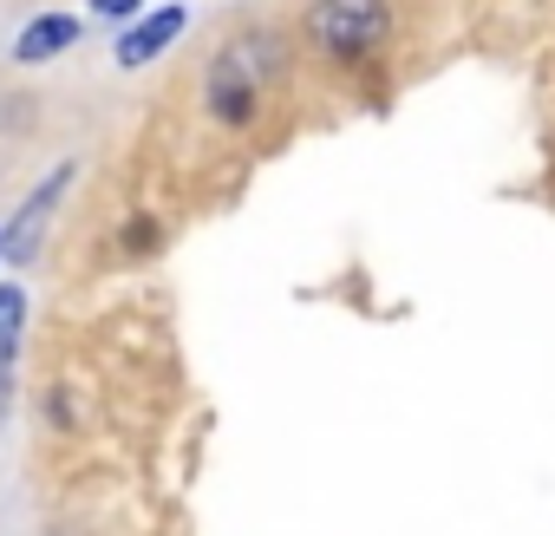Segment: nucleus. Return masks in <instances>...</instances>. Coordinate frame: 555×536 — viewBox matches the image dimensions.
Masks as SVG:
<instances>
[{"mask_svg":"<svg viewBox=\"0 0 555 536\" xmlns=\"http://www.w3.org/2000/svg\"><path fill=\"white\" fill-rule=\"evenodd\" d=\"M301 40L327 66H373L399 40V0H308Z\"/></svg>","mask_w":555,"mask_h":536,"instance_id":"nucleus-2","label":"nucleus"},{"mask_svg":"<svg viewBox=\"0 0 555 536\" xmlns=\"http://www.w3.org/2000/svg\"><path fill=\"white\" fill-rule=\"evenodd\" d=\"M183 27H190V8H151V14H138L125 34H118V47H112V60L125 66V73H138V66H157L177 40H183Z\"/></svg>","mask_w":555,"mask_h":536,"instance_id":"nucleus-4","label":"nucleus"},{"mask_svg":"<svg viewBox=\"0 0 555 536\" xmlns=\"http://www.w3.org/2000/svg\"><path fill=\"white\" fill-rule=\"evenodd\" d=\"M73 177H79V164H60L27 203H21V216L0 229V261H14V268H27L34 261V248H40V235H47V222H53V209H60V196L73 190Z\"/></svg>","mask_w":555,"mask_h":536,"instance_id":"nucleus-3","label":"nucleus"},{"mask_svg":"<svg viewBox=\"0 0 555 536\" xmlns=\"http://www.w3.org/2000/svg\"><path fill=\"white\" fill-rule=\"evenodd\" d=\"M21 328H27V295L0 282V347H21Z\"/></svg>","mask_w":555,"mask_h":536,"instance_id":"nucleus-7","label":"nucleus"},{"mask_svg":"<svg viewBox=\"0 0 555 536\" xmlns=\"http://www.w3.org/2000/svg\"><path fill=\"white\" fill-rule=\"evenodd\" d=\"M86 8H92L99 21H138V14H144V0H86Z\"/></svg>","mask_w":555,"mask_h":536,"instance_id":"nucleus-8","label":"nucleus"},{"mask_svg":"<svg viewBox=\"0 0 555 536\" xmlns=\"http://www.w3.org/2000/svg\"><path fill=\"white\" fill-rule=\"evenodd\" d=\"M157 248H164V222H157V216H131V222L118 229V255L144 261V255H157Z\"/></svg>","mask_w":555,"mask_h":536,"instance_id":"nucleus-6","label":"nucleus"},{"mask_svg":"<svg viewBox=\"0 0 555 536\" xmlns=\"http://www.w3.org/2000/svg\"><path fill=\"white\" fill-rule=\"evenodd\" d=\"M282 34L274 27H242L235 40H222L203 66V112L229 131H248L261 118V99H268V79L282 73Z\"/></svg>","mask_w":555,"mask_h":536,"instance_id":"nucleus-1","label":"nucleus"},{"mask_svg":"<svg viewBox=\"0 0 555 536\" xmlns=\"http://www.w3.org/2000/svg\"><path fill=\"white\" fill-rule=\"evenodd\" d=\"M79 34H86L79 14H40V21H27V27L14 34V60H21V66H47V60L73 53Z\"/></svg>","mask_w":555,"mask_h":536,"instance_id":"nucleus-5","label":"nucleus"},{"mask_svg":"<svg viewBox=\"0 0 555 536\" xmlns=\"http://www.w3.org/2000/svg\"><path fill=\"white\" fill-rule=\"evenodd\" d=\"M14 406V347H0V419Z\"/></svg>","mask_w":555,"mask_h":536,"instance_id":"nucleus-9","label":"nucleus"}]
</instances>
